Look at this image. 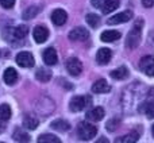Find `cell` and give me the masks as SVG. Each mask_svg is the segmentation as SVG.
<instances>
[{
    "label": "cell",
    "instance_id": "cell-34",
    "mask_svg": "<svg viewBox=\"0 0 154 143\" xmlns=\"http://www.w3.org/2000/svg\"><path fill=\"white\" fill-rule=\"evenodd\" d=\"M96 143H109V142H108V139H106V138H100Z\"/></svg>",
    "mask_w": 154,
    "mask_h": 143
},
{
    "label": "cell",
    "instance_id": "cell-33",
    "mask_svg": "<svg viewBox=\"0 0 154 143\" xmlns=\"http://www.w3.org/2000/svg\"><path fill=\"white\" fill-rule=\"evenodd\" d=\"M142 4H143V7L150 8V7H153L154 0H142Z\"/></svg>",
    "mask_w": 154,
    "mask_h": 143
},
{
    "label": "cell",
    "instance_id": "cell-17",
    "mask_svg": "<svg viewBox=\"0 0 154 143\" xmlns=\"http://www.w3.org/2000/svg\"><path fill=\"white\" fill-rule=\"evenodd\" d=\"M139 139V132L138 131H131V132L126 134L123 136L115 139V143H135Z\"/></svg>",
    "mask_w": 154,
    "mask_h": 143
},
{
    "label": "cell",
    "instance_id": "cell-37",
    "mask_svg": "<svg viewBox=\"0 0 154 143\" xmlns=\"http://www.w3.org/2000/svg\"><path fill=\"white\" fill-rule=\"evenodd\" d=\"M2 143H3V142H2Z\"/></svg>",
    "mask_w": 154,
    "mask_h": 143
},
{
    "label": "cell",
    "instance_id": "cell-8",
    "mask_svg": "<svg viewBox=\"0 0 154 143\" xmlns=\"http://www.w3.org/2000/svg\"><path fill=\"white\" fill-rule=\"evenodd\" d=\"M131 18H133V12L131 11H123V12H119L116 15L111 16L107 22H108V24H119V23H126Z\"/></svg>",
    "mask_w": 154,
    "mask_h": 143
},
{
    "label": "cell",
    "instance_id": "cell-35",
    "mask_svg": "<svg viewBox=\"0 0 154 143\" xmlns=\"http://www.w3.org/2000/svg\"><path fill=\"white\" fill-rule=\"evenodd\" d=\"M4 130H5V126L3 124V123H0V134H2Z\"/></svg>",
    "mask_w": 154,
    "mask_h": 143
},
{
    "label": "cell",
    "instance_id": "cell-19",
    "mask_svg": "<svg viewBox=\"0 0 154 143\" xmlns=\"http://www.w3.org/2000/svg\"><path fill=\"white\" fill-rule=\"evenodd\" d=\"M12 138H14V141L18 143H29L30 142V135L27 132H24V131H22L20 128H16V130L14 131Z\"/></svg>",
    "mask_w": 154,
    "mask_h": 143
},
{
    "label": "cell",
    "instance_id": "cell-25",
    "mask_svg": "<svg viewBox=\"0 0 154 143\" xmlns=\"http://www.w3.org/2000/svg\"><path fill=\"white\" fill-rule=\"evenodd\" d=\"M38 143H61V141L53 134H43L38 138Z\"/></svg>",
    "mask_w": 154,
    "mask_h": 143
},
{
    "label": "cell",
    "instance_id": "cell-7",
    "mask_svg": "<svg viewBox=\"0 0 154 143\" xmlns=\"http://www.w3.org/2000/svg\"><path fill=\"white\" fill-rule=\"evenodd\" d=\"M66 69L69 72V74H72V76H79L82 72V64L79 58L72 57V58H69L66 62Z\"/></svg>",
    "mask_w": 154,
    "mask_h": 143
},
{
    "label": "cell",
    "instance_id": "cell-9",
    "mask_svg": "<svg viewBox=\"0 0 154 143\" xmlns=\"http://www.w3.org/2000/svg\"><path fill=\"white\" fill-rule=\"evenodd\" d=\"M32 37L37 43H43L49 38V30L45 26H37L32 30Z\"/></svg>",
    "mask_w": 154,
    "mask_h": 143
},
{
    "label": "cell",
    "instance_id": "cell-15",
    "mask_svg": "<svg viewBox=\"0 0 154 143\" xmlns=\"http://www.w3.org/2000/svg\"><path fill=\"white\" fill-rule=\"evenodd\" d=\"M3 78H4V82L7 85L16 84V81H18V72L14 68H8V69H5L4 74H3Z\"/></svg>",
    "mask_w": 154,
    "mask_h": 143
},
{
    "label": "cell",
    "instance_id": "cell-31",
    "mask_svg": "<svg viewBox=\"0 0 154 143\" xmlns=\"http://www.w3.org/2000/svg\"><path fill=\"white\" fill-rule=\"evenodd\" d=\"M0 4H2L3 8H5V10H10V8L14 7V4H15V0H0Z\"/></svg>",
    "mask_w": 154,
    "mask_h": 143
},
{
    "label": "cell",
    "instance_id": "cell-21",
    "mask_svg": "<svg viewBox=\"0 0 154 143\" xmlns=\"http://www.w3.org/2000/svg\"><path fill=\"white\" fill-rule=\"evenodd\" d=\"M111 77L115 80H125L128 77V69L126 66H120L111 72Z\"/></svg>",
    "mask_w": 154,
    "mask_h": 143
},
{
    "label": "cell",
    "instance_id": "cell-18",
    "mask_svg": "<svg viewBox=\"0 0 154 143\" xmlns=\"http://www.w3.org/2000/svg\"><path fill=\"white\" fill-rule=\"evenodd\" d=\"M119 7V0H104L103 5H101V11L104 15L114 12L116 8Z\"/></svg>",
    "mask_w": 154,
    "mask_h": 143
},
{
    "label": "cell",
    "instance_id": "cell-36",
    "mask_svg": "<svg viewBox=\"0 0 154 143\" xmlns=\"http://www.w3.org/2000/svg\"><path fill=\"white\" fill-rule=\"evenodd\" d=\"M152 132H153V136H154V124H153V128H152Z\"/></svg>",
    "mask_w": 154,
    "mask_h": 143
},
{
    "label": "cell",
    "instance_id": "cell-10",
    "mask_svg": "<svg viewBox=\"0 0 154 143\" xmlns=\"http://www.w3.org/2000/svg\"><path fill=\"white\" fill-rule=\"evenodd\" d=\"M66 20H68V14L64 10L57 8V10L53 11V14H51V22L56 26H62V24L66 23Z\"/></svg>",
    "mask_w": 154,
    "mask_h": 143
},
{
    "label": "cell",
    "instance_id": "cell-14",
    "mask_svg": "<svg viewBox=\"0 0 154 143\" xmlns=\"http://www.w3.org/2000/svg\"><path fill=\"white\" fill-rule=\"evenodd\" d=\"M109 89H111L109 84L103 78L97 80L92 85V92H95V93H107V92H109Z\"/></svg>",
    "mask_w": 154,
    "mask_h": 143
},
{
    "label": "cell",
    "instance_id": "cell-20",
    "mask_svg": "<svg viewBox=\"0 0 154 143\" xmlns=\"http://www.w3.org/2000/svg\"><path fill=\"white\" fill-rule=\"evenodd\" d=\"M50 127L56 131H60V132H64V131H68L70 128V124L66 122V120H62V119H58V120H54L53 123L50 124Z\"/></svg>",
    "mask_w": 154,
    "mask_h": 143
},
{
    "label": "cell",
    "instance_id": "cell-32",
    "mask_svg": "<svg viewBox=\"0 0 154 143\" xmlns=\"http://www.w3.org/2000/svg\"><path fill=\"white\" fill-rule=\"evenodd\" d=\"M103 3H104V0H91V4H92L95 8H101Z\"/></svg>",
    "mask_w": 154,
    "mask_h": 143
},
{
    "label": "cell",
    "instance_id": "cell-24",
    "mask_svg": "<svg viewBox=\"0 0 154 143\" xmlns=\"http://www.w3.org/2000/svg\"><path fill=\"white\" fill-rule=\"evenodd\" d=\"M35 77H37V80H39L42 82H48L51 80V72L49 69H39L35 74Z\"/></svg>",
    "mask_w": 154,
    "mask_h": 143
},
{
    "label": "cell",
    "instance_id": "cell-16",
    "mask_svg": "<svg viewBox=\"0 0 154 143\" xmlns=\"http://www.w3.org/2000/svg\"><path fill=\"white\" fill-rule=\"evenodd\" d=\"M119 38H120V32L116 31V30H106L100 35V39L103 42H115Z\"/></svg>",
    "mask_w": 154,
    "mask_h": 143
},
{
    "label": "cell",
    "instance_id": "cell-11",
    "mask_svg": "<svg viewBox=\"0 0 154 143\" xmlns=\"http://www.w3.org/2000/svg\"><path fill=\"white\" fill-rule=\"evenodd\" d=\"M43 61H45V64L49 65V66L56 65L57 61H58V56H57L56 49H53V47L45 49V51H43Z\"/></svg>",
    "mask_w": 154,
    "mask_h": 143
},
{
    "label": "cell",
    "instance_id": "cell-22",
    "mask_svg": "<svg viewBox=\"0 0 154 143\" xmlns=\"http://www.w3.org/2000/svg\"><path fill=\"white\" fill-rule=\"evenodd\" d=\"M23 126L26 128H29V130H35L38 127V119L35 116H32V115H27L23 119Z\"/></svg>",
    "mask_w": 154,
    "mask_h": 143
},
{
    "label": "cell",
    "instance_id": "cell-28",
    "mask_svg": "<svg viewBox=\"0 0 154 143\" xmlns=\"http://www.w3.org/2000/svg\"><path fill=\"white\" fill-rule=\"evenodd\" d=\"M85 20H87L88 26L93 27V29H96V27L99 26V23H100V18H99L97 15H95V14H88V15L85 16Z\"/></svg>",
    "mask_w": 154,
    "mask_h": 143
},
{
    "label": "cell",
    "instance_id": "cell-27",
    "mask_svg": "<svg viewBox=\"0 0 154 143\" xmlns=\"http://www.w3.org/2000/svg\"><path fill=\"white\" fill-rule=\"evenodd\" d=\"M11 117V108L7 104H2L0 105V120L2 122H7Z\"/></svg>",
    "mask_w": 154,
    "mask_h": 143
},
{
    "label": "cell",
    "instance_id": "cell-13",
    "mask_svg": "<svg viewBox=\"0 0 154 143\" xmlns=\"http://www.w3.org/2000/svg\"><path fill=\"white\" fill-rule=\"evenodd\" d=\"M85 116L91 122H99V120H101L104 117V109L101 107H95V108L89 109Z\"/></svg>",
    "mask_w": 154,
    "mask_h": 143
},
{
    "label": "cell",
    "instance_id": "cell-3",
    "mask_svg": "<svg viewBox=\"0 0 154 143\" xmlns=\"http://www.w3.org/2000/svg\"><path fill=\"white\" fill-rule=\"evenodd\" d=\"M91 101H92V99L87 95L85 96H76V97H73L72 100H70L69 108L72 112H80V111L87 108V107L91 104Z\"/></svg>",
    "mask_w": 154,
    "mask_h": 143
},
{
    "label": "cell",
    "instance_id": "cell-30",
    "mask_svg": "<svg viewBox=\"0 0 154 143\" xmlns=\"http://www.w3.org/2000/svg\"><path fill=\"white\" fill-rule=\"evenodd\" d=\"M119 126V120L118 119H111L108 123H107V130L108 131H115V128Z\"/></svg>",
    "mask_w": 154,
    "mask_h": 143
},
{
    "label": "cell",
    "instance_id": "cell-2",
    "mask_svg": "<svg viewBox=\"0 0 154 143\" xmlns=\"http://www.w3.org/2000/svg\"><path fill=\"white\" fill-rule=\"evenodd\" d=\"M77 134H79V138L81 141H91L96 136L97 134V128L96 126L91 124V123H80L79 127H77Z\"/></svg>",
    "mask_w": 154,
    "mask_h": 143
},
{
    "label": "cell",
    "instance_id": "cell-6",
    "mask_svg": "<svg viewBox=\"0 0 154 143\" xmlns=\"http://www.w3.org/2000/svg\"><path fill=\"white\" fill-rule=\"evenodd\" d=\"M88 38H89V32L85 27H76L69 32V39L75 42H84Z\"/></svg>",
    "mask_w": 154,
    "mask_h": 143
},
{
    "label": "cell",
    "instance_id": "cell-5",
    "mask_svg": "<svg viewBox=\"0 0 154 143\" xmlns=\"http://www.w3.org/2000/svg\"><path fill=\"white\" fill-rule=\"evenodd\" d=\"M16 64L22 68H32L35 61L31 53H29V51H20L16 56Z\"/></svg>",
    "mask_w": 154,
    "mask_h": 143
},
{
    "label": "cell",
    "instance_id": "cell-12",
    "mask_svg": "<svg viewBox=\"0 0 154 143\" xmlns=\"http://www.w3.org/2000/svg\"><path fill=\"white\" fill-rule=\"evenodd\" d=\"M111 57H112V51L109 49L101 47L96 54V61H97L99 65H107L111 61Z\"/></svg>",
    "mask_w": 154,
    "mask_h": 143
},
{
    "label": "cell",
    "instance_id": "cell-29",
    "mask_svg": "<svg viewBox=\"0 0 154 143\" xmlns=\"http://www.w3.org/2000/svg\"><path fill=\"white\" fill-rule=\"evenodd\" d=\"M145 112L147 117H154V100H149L145 104Z\"/></svg>",
    "mask_w": 154,
    "mask_h": 143
},
{
    "label": "cell",
    "instance_id": "cell-26",
    "mask_svg": "<svg viewBox=\"0 0 154 143\" xmlns=\"http://www.w3.org/2000/svg\"><path fill=\"white\" fill-rule=\"evenodd\" d=\"M29 34V27L27 26H18L15 30H14V37L16 39H24Z\"/></svg>",
    "mask_w": 154,
    "mask_h": 143
},
{
    "label": "cell",
    "instance_id": "cell-1",
    "mask_svg": "<svg viewBox=\"0 0 154 143\" xmlns=\"http://www.w3.org/2000/svg\"><path fill=\"white\" fill-rule=\"evenodd\" d=\"M142 20H137L134 27L131 29V31L128 32L127 39H126V45L130 49H135L139 45V41H141V31H142Z\"/></svg>",
    "mask_w": 154,
    "mask_h": 143
},
{
    "label": "cell",
    "instance_id": "cell-23",
    "mask_svg": "<svg viewBox=\"0 0 154 143\" xmlns=\"http://www.w3.org/2000/svg\"><path fill=\"white\" fill-rule=\"evenodd\" d=\"M39 10H41V8L38 7V5H30V7H27L26 10H24V12H23V19H24V20L32 19L35 15H38Z\"/></svg>",
    "mask_w": 154,
    "mask_h": 143
},
{
    "label": "cell",
    "instance_id": "cell-4",
    "mask_svg": "<svg viewBox=\"0 0 154 143\" xmlns=\"http://www.w3.org/2000/svg\"><path fill=\"white\" fill-rule=\"evenodd\" d=\"M139 69L146 76L154 77V56H145L139 61Z\"/></svg>",
    "mask_w": 154,
    "mask_h": 143
}]
</instances>
